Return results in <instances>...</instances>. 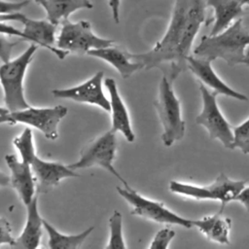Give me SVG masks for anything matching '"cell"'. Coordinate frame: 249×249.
<instances>
[{
	"label": "cell",
	"mask_w": 249,
	"mask_h": 249,
	"mask_svg": "<svg viewBox=\"0 0 249 249\" xmlns=\"http://www.w3.org/2000/svg\"><path fill=\"white\" fill-rule=\"evenodd\" d=\"M206 0H175L171 18L163 37L148 52L129 53L131 59L142 64L143 69H163L171 82L188 69L187 58L205 19Z\"/></svg>",
	"instance_id": "1"
},
{
	"label": "cell",
	"mask_w": 249,
	"mask_h": 249,
	"mask_svg": "<svg viewBox=\"0 0 249 249\" xmlns=\"http://www.w3.org/2000/svg\"><path fill=\"white\" fill-rule=\"evenodd\" d=\"M248 46L249 30L240 18L216 35L202 36L199 44L193 50V54L211 62L220 58L233 66L242 64Z\"/></svg>",
	"instance_id": "2"
},
{
	"label": "cell",
	"mask_w": 249,
	"mask_h": 249,
	"mask_svg": "<svg viewBox=\"0 0 249 249\" xmlns=\"http://www.w3.org/2000/svg\"><path fill=\"white\" fill-rule=\"evenodd\" d=\"M38 47L40 46L31 43L21 54L8 62H3L0 66V83L3 89L4 101L10 112L30 106L24 96L23 81Z\"/></svg>",
	"instance_id": "3"
},
{
	"label": "cell",
	"mask_w": 249,
	"mask_h": 249,
	"mask_svg": "<svg viewBox=\"0 0 249 249\" xmlns=\"http://www.w3.org/2000/svg\"><path fill=\"white\" fill-rule=\"evenodd\" d=\"M172 83L166 75L162 76L159 85L158 97L154 103L162 126L161 140L166 147L181 140L186 132L181 104L173 90Z\"/></svg>",
	"instance_id": "4"
},
{
	"label": "cell",
	"mask_w": 249,
	"mask_h": 249,
	"mask_svg": "<svg viewBox=\"0 0 249 249\" xmlns=\"http://www.w3.org/2000/svg\"><path fill=\"white\" fill-rule=\"evenodd\" d=\"M245 184L246 181L244 180H233L226 174L220 173L211 184L206 186L172 180L169 182V191L178 196L196 200L220 201V211L223 212L229 202L234 201V198L245 187Z\"/></svg>",
	"instance_id": "5"
},
{
	"label": "cell",
	"mask_w": 249,
	"mask_h": 249,
	"mask_svg": "<svg viewBox=\"0 0 249 249\" xmlns=\"http://www.w3.org/2000/svg\"><path fill=\"white\" fill-rule=\"evenodd\" d=\"M68 110L63 105L53 107H32L9 112L0 116V124H24L37 128L49 140H55L58 137V124L66 116Z\"/></svg>",
	"instance_id": "6"
},
{
	"label": "cell",
	"mask_w": 249,
	"mask_h": 249,
	"mask_svg": "<svg viewBox=\"0 0 249 249\" xmlns=\"http://www.w3.org/2000/svg\"><path fill=\"white\" fill-rule=\"evenodd\" d=\"M117 191L130 205L132 215L164 225H175L185 229H191L193 227L192 219H187L178 215L167 208L162 202L143 196L128 184L125 185L124 188L117 187Z\"/></svg>",
	"instance_id": "7"
},
{
	"label": "cell",
	"mask_w": 249,
	"mask_h": 249,
	"mask_svg": "<svg viewBox=\"0 0 249 249\" xmlns=\"http://www.w3.org/2000/svg\"><path fill=\"white\" fill-rule=\"evenodd\" d=\"M114 43L115 41L112 39L95 35L89 21L79 20L73 22L67 18L61 22L55 46L68 53L87 54L90 50L110 47Z\"/></svg>",
	"instance_id": "8"
},
{
	"label": "cell",
	"mask_w": 249,
	"mask_h": 249,
	"mask_svg": "<svg viewBox=\"0 0 249 249\" xmlns=\"http://www.w3.org/2000/svg\"><path fill=\"white\" fill-rule=\"evenodd\" d=\"M116 132L110 129L88 144L81 152L79 160L76 162L69 164L68 166L74 170L92 166L101 167L115 176L123 183L124 186H125L127 183L117 171L113 163L116 157Z\"/></svg>",
	"instance_id": "9"
},
{
	"label": "cell",
	"mask_w": 249,
	"mask_h": 249,
	"mask_svg": "<svg viewBox=\"0 0 249 249\" xmlns=\"http://www.w3.org/2000/svg\"><path fill=\"white\" fill-rule=\"evenodd\" d=\"M199 91L202 107L199 114L196 117V124L203 126L212 140H218L225 148L231 149L233 140L232 126L224 117L218 106L216 99L218 93L214 90H209L200 83Z\"/></svg>",
	"instance_id": "10"
},
{
	"label": "cell",
	"mask_w": 249,
	"mask_h": 249,
	"mask_svg": "<svg viewBox=\"0 0 249 249\" xmlns=\"http://www.w3.org/2000/svg\"><path fill=\"white\" fill-rule=\"evenodd\" d=\"M0 20L20 22L23 25L22 32L28 38V42L35 43L38 46L51 51L60 59H63L69 53L54 46L56 42L55 31L57 25L52 23L48 19H33L24 14L16 12L8 15H0Z\"/></svg>",
	"instance_id": "11"
},
{
	"label": "cell",
	"mask_w": 249,
	"mask_h": 249,
	"mask_svg": "<svg viewBox=\"0 0 249 249\" xmlns=\"http://www.w3.org/2000/svg\"><path fill=\"white\" fill-rule=\"evenodd\" d=\"M104 72L98 71L86 82L67 89H55L52 93L56 98L71 99L80 103H87L100 107L102 110L110 111V101L103 91Z\"/></svg>",
	"instance_id": "12"
},
{
	"label": "cell",
	"mask_w": 249,
	"mask_h": 249,
	"mask_svg": "<svg viewBox=\"0 0 249 249\" xmlns=\"http://www.w3.org/2000/svg\"><path fill=\"white\" fill-rule=\"evenodd\" d=\"M30 166L36 181V192L46 194L57 186L62 179L80 177L76 170L61 162L49 161L37 155L30 162Z\"/></svg>",
	"instance_id": "13"
},
{
	"label": "cell",
	"mask_w": 249,
	"mask_h": 249,
	"mask_svg": "<svg viewBox=\"0 0 249 249\" xmlns=\"http://www.w3.org/2000/svg\"><path fill=\"white\" fill-rule=\"evenodd\" d=\"M187 64L188 69L194 74L200 84L210 88L218 94L226 95L239 101L248 100V97L245 94L231 89L217 75L211 65V61L191 54L187 58Z\"/></svg>",
	"instance_id": "14"
},
{
	"label": "cell",
	"mask_w": 249,
	"mask_h": 249,
	"mask_svg": "<svg viewBox=\"0 0 249 249\" xmlns=\"http://www.w3.org/2000/svg\"><path fill=\"white\" fill-rule=\"evenodd\" d=\"M5 160L11 173V186L17 191L23 204L27 205L36 196V181L31 166L12 154L6 155Z\"/></svg>",
	"instance_id": "15"
},
{
	"label": "cell",
	"mask_w": 249,
	"mask_h": 249,
	"mask_svg": "<svg viewBox=\"0 0 249 249\" xmlns=\"http://www.w3.org/2000/svg\"><path fill=\"white\" fill-rule=\"evenodd\" d=\"M104 85L109 92L110 96V113L112 119L111 130L114 132H120L125 138L127 142H133L135 134L131 127V122L128 111L124 105L123 98L119 92L116 81L112 78H106Z\"/></svg>",
	"instance_id": "16"
},
{
	"label": "cell",
	"mask_w": 249,
	"mask_h": 249,
	"mask_svg": "<svg viewBox=\"0 0 249 249\" xmlns=\"http://www.w3.org/2000/svg\"><path fill=\"white\" fill-rule=\"evenodd\" d=\"M26 206V222L21 233L16 238L13 247L23 249H35L41 244L43 236V218L38 210L37 195Z\"/></svg>",
	"instance_id": "17"
},
{
	"label": "cell",
	"mask_w": 249,
	"mask_h": 249,
	"mask_svg": "<svg viewBox=\"0 0 249 249\" xmlns=\"http://www.w3.org/2000/svg\"><path fill=\"white\" fill-rule=\"evenodd\" d=\"M249 0H206V6L214 10V22L209 35H216L244 15L243 7Z\"/></svg>",
	"instance_id": "18"
},
{
	"label": "cell",
	"mask_w": 249,
	"mask_h": 249,
	"mask_svg": "<svg viewBox=\"0 0 249 249\" xmlns=\"http://www.w3.org/2000/svg\"><path fill=\"white\" fill-rule=\"evenodd\" d=\"M87 54L106 61L108 64L113 66L124 79H126L138 70L143 69L140 62L130 58L129 53L124 52L114 45L106 48L90 50Z\"/></svg>",
	"instance_id": "19"
},
{
	"label": "cell",
	"mask_w": 249,
	"mask_h": 249,
	"mask_svg": "<svg viewBox=\"0 0 249 249\" xmlns=\"http://www.w3.org/2000/svg\"><path fill=\"white\" fill-rule=\"evenodd\" d=\"M193 227H196L208 240L219 244L231 243L230 232L231 228V220L223 216L222 211L205 216L200 219H192Z\"/></svg>",
	"instance_id": "20"
},
{
	"label": "cell",
	"mask_w": 249,
	"mask_h": 249,
	"mask_svg": "<svg viewBox=\"0 0 249 249\" xmlns=\"http://www.w3.org/2000/svg\"><path fill=\"white\" fill-rule=\"evenodd\" d=\"M42 6L47 14V19L58 25L68 17L81 9H92L89 0H34Z\"/></svg>",
	"instance_id": "21"
},
{
	"label": "cell",
	"mask_w": 249,
	"mask_h": 249,
	"mask_svg": "<svg viewBox=\"0 0 249 249\" xmlns=\"http://www.w3.org/2000/svg\"><path fill=\"white\" fill-rule=\"evenodd\" d=\"M43 225L49 236L48 246L52 249H78L94 230L91 226L77 234H63L46 220H43Z\"/></svg>",
	"instance_id": "22"
},
{
	"label": "cell",
	"mask_w": 249,
	"mask_h": 249,
	"mask_svg": "<svg viewBox=\"0 0 249 249\" xmlns=\"http://www.w3.org/2000/svg\"><path fill=\"white\" fill-rule=\"evenodd\" d=\"M13 144L18 150L20 160L30 164L31 160L36 156L32 130L29 127H25L19 135L14 138Z\"/></svg>",
	"instance_id": "23"
},
{
	"label": "cell",
	"mask_w": 249,
	"mask_h": 249,
	"mask_svg": "<svg viewBox=\"0 0 249 249\" xmlns=\"http://www.w3.org/2000/svg\"><path fill=\"white\" fill-rule=\"evenodd\" d=\"M109 239L106 249H124L126 245L123 236V216L118 210H114L109 218Z\"/></svg>",
	"instance_id": "24"
},
{
	"label": "cell",
	"mask_w": 249,
	"mask_h": 249,
	"mask_svg": "<svg viewBox=\"0 0 249 249\" xmlns=\"http://www.w3.org/2000/svg\"><path fill=\"white\" fill-rule=\"evenodd\" d=\"M232 149H238L242 154L249 155V118L241 124L232 126Z\"/></svg>",
	"instance_id": "25"
},
{
	"label": "cell",
	"mask_w": 249,
	"mask_h": 249,
	"mask_svg": "<svg viewBox=\"0 0 249 249\" xmlns=\"http://www.w3.org/2000/svg\"><path fill=\"white\" fill-rule=\"evenodd\" d=\"M175 236V231L169 228H163L160 230L151 241V249H166L169 243Z\"/></svg>",
	"instance_id": "26"
},
{
	"label": "cell",
	"mask_w": 249,
	"mask_h": 249,
	"mask_svg": "<svg viewBox=\"0 0 249 249\" xmlns=\"http://www.w3.org/2000/svg\"><path fill=\"white\" fill-rule=\"evenodd\" d=\"M8 36L9 35L0 33V60L3 62H8L11 60L13 49L19 43V41H11Z\"/></svg>",
	"instance_id": "27"
},
{
	"label": "cell",
	"mask_w": 249,
	"mask_h": 249,
	"mask_svg": "<svg viewBox=\"0 0 249 249\" xmlns=\"http://www.w3.org/2000/svg\"><path fill=\"white\" fill-rule=\"evenodd\" d=\"M16 238L12 234V227L5 217H0V246L8 244L14 246Z\"/></svg>",
	"instance_id": "28"
},
{
	"label": "cell",
	"mask_w": 249,
	"mask_h": 249,
	"mask_svg": "<svg viewBox=\"0 0 249 249\" xmlns=\"http://www.w3.org/2000/svg\"><path fill=\"white\" fill-rule=\"evenodd\" d=\"M29 4V0L20 1H7L0 0V15H8L16 12H19L22 8Z\"/></svg>",
	"instance_id": "29"
},
{
	"label": "cell",
	"mask_w": 249,
	"mask_h": 249,
	"mask_svg": "<svg viewBox=\"0 0 249 249\" xmlns=\"http://www.w3.org/2000/svg\"><path fill=\"white\" fill-rule=\"evenodd\" d=\"M234 201L241 203L249 212V187H244L234 198Z\"/></svg>",
	"instance_id": "30"
},
{
	"label": "cell",
	"mask_w": 249,
	"mask_h": 249,
	"mask_svg": "<svg viewBox=\"0 0 249 249\" xmlns=\"http://www.w3.org/2000/svg\"><path fill=\"white\" fill-rule=\"evenodd\" d=\"M109 7L111 9L113 20L116 23L120 22V8H121V0H108Z\"/></svg>",
	"instance_id": "31"
},
{
	"label": "cell",
	"mask_w": 249,
	"mask_h": 249,
	"mask_svg": "<svg viewBox=\"0 0 249 249\" xmlns=\"http://www.w3.org/2000/svg\"><path fill=\"white\" fill-rule=\"evenodd\" d=\"M10 185H11L10 176L0 170V188L8 187V186H10Z\"/></svg>",
	"instance_id": "32"
},
{
	"label": "cell",
	"mask_w": 249,
	"mask_h": 249,
	"mask_svg": "<svg viewBox=\"0 0 249 249\" xmlns=\"http://www.w3.org/2000/svg\"><path fill=\"white\" fill-rule=\"evenodd\" d=\"M242 64H245V65L249 66V46L247 47V49L245 51V57H244V60L242 62Z\"/></svg>",
	"instance_id": "33"
},
{
	"label": "cell",
	"mask_w": 249,
	"mask_h": 249,
	"mask_svg": "<svg viewBox=\"0 0 249 249\" xmlns=\"http://www.w3.org/2000/svg\"><path fill=\"white\" fill-rule=\"evenodd\" d=\"M10 111L7 109V108H4V107H1L0 106V116H2V115H5V114H7V113H9Z\"/></svg>",
	"instance_id": "34"
},
{
	"label": "cell",
	"mask_w": 249,
	"mask_h": 249,
	"mask_svg": "<svg viewBox=\"0 0 249 249\" xmlns=\"http://www.w3.org/2000/svg\"><path fill=\"white\" fill-rule=\"evenodd\" d=\"M247 5H248V6H249V2H248V4H247Z\"/></svg>",
	"instance_id": "35"
}]
</instances>
